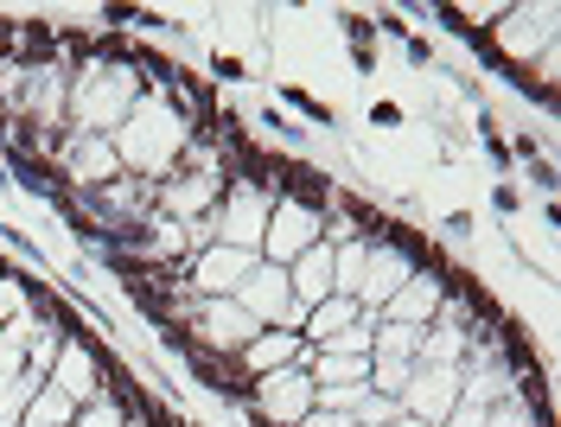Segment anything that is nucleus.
I'll return each instance as SVG.
<instances>
[{
    "mask_svg": "<svg viewBox=\"0 0 561 427\" xmlns=\"http://www.w3.org/2000/svg\"><path fill=\"white\" fill-rule=\"evenodd\" d=\"M198 332H205L210 345H230V351H237V345L255 338V320H249L243 307H230V300H210L205 313H198Z\"/></svg>",
    "mask_w": 561,
    "mask_h": 427,
    "instance_id": "nucleus-1",
    "label": "nucleus"
}]
</instances>
